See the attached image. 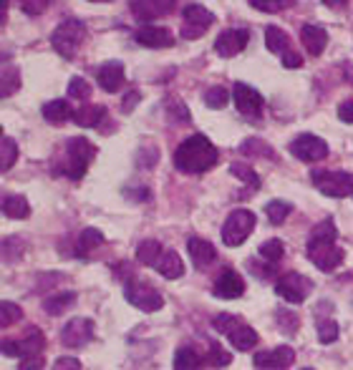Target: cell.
Here are the masks:
<instances>
[{
  "label": "cell",
  "mask_w": 353,
  "mask_h": 370,
  "mask_svg": "<svg viewBox=\"0 0 353 370\" xmlns=\"http://www.w3.org/2000/svg\"><path fill=\"white\" fill-rule=\"evenodd\" d=\"M338 242V229H335L333 219L318 222L316 227L308 234V245H306V257L316 264L318 269L323 272H333L335 267L343 264V257L346 252L335 245Z\"/></svg>",
  "instance_id": "cell-1"
},
{
  "label": "cell",
  "mask_w": 353,
  "mask_h": 370,
  "mask_svg": "<svg viewBox=\"0 0 353 370\" xmlns=\"http://www.w3.org/2000/svg\"><path fill=\"white\" fill-rule=\"evenodd\" d=\"M217 159H220V154H217L215 143L207 136H202V134H192L174 151V167L185 174L210 172L217 164Z\"/></svg>",
  "instance_id": "cell-2"
},
{
  "label": "cell",
  "mask_w": 353,
  "mask_h": 370,
  "mask_svg": "<svg viewBox=\"0 0 353 370\" xmlns=\"http://www.w3.org/2000/svg\"><path fill=\"white\" fill-rule=\"evenodd\" d=\"M94 156H96V146L89 139L84 136L68 139L66 146H63V159H61V164L56 167V174H63L68 179L78 181L86 174L89 164L94 162Z\"/></svg>",
  "instance_id": "cell-3"
},
{
  "label": "cell",
  "mask_w": 353,
  "mask_h": 370,
  "mask_svg": "<svg viewBox=\"0 0 353 370\" xmlns=\"http://www.w3.org/2000/svg\"><path fill=\"white\" fill-rule=\"evenodd\" d=\"M86 36H89V28H86L84 20L66 18V20H61V23L56 25L54 33H51V46H54V51L61 58L73 60L78 53V48H81V43L86 41Z\"/></svg>",
  "instance_id": "cell-4"
},
{
  "label": "cell",
  "mask_w": 353,
  "mask_h": 370,
  "mask_svg": "<svg viewBox=\"0 0 353 370\" xmlns=\"http://www.w3.org/2000/svg\"><path fill=\"white\" fill-rule=\"evenodd\" d=\"M212 325H215L217 333L228 335V340L233 343V347H237V350H252V347L258 345V333H255L250 325L242 323L240 317L230 315V312L217 315L215 320H212Z\"/></svg>",
  "instance_id": "cell-5"
},
{
  "label": "cell",
  "mask_w": 353,
  "mask_h": 370,
  "mask_svg": "<svg viewBox=\"0 0 353 370\" xmlns=\"http://www.w3.org/2000/svg\"><path fill=\"white\" fill-rule=\"evenodd\" d=\"M255 224H258V219L250 209H235L222 224V242L228 247H240L252 234Z\"/></svg>",
  "instance_id": "cell-6"
},
{
  "label": "cell",
  "mask_w": 353,
  "mask_h": 370,
  "mask_svg": "<svg viewBox=\"0 0 353 370\" xmlns=\"http://www.w3.org/2000/svg\"><path fill=\"white\" fill-rule=\"evenodd\" d=\"M313 184L321 194L326 197H333V199H343V197H351L353 194V174L348 172H326V169H318L313 172Z\"/></svg>",
  "instance_id": "cell-7"
},
{
  "label": "cell",
  "mask_w": 353,
  "mask_h": 370,
  "mask_svg": "<svg viewBox=\"0 0 353 370\" xmlns=\"http://www.w3.org/2000/svg\"><path fill=\"white\" fill-rule=\"evenodd\" d=\"M124 298L126 302H132L134 307H139V310L144 312H156L164 307V298L159 293H156L151 285H144V282H126L124 285Z\"/></svg>",
  "instance_id": "cell-8"
},
{
  "label": "cell",
  "mask_w": 353,
  "mask_h": 370,
  "mask_svg": "<svg viewBox=\"0 0 353 370\" xmlns=\"http://www.w3.org/2000/svg\"><path fill=\"white\" fill-rule=\"evenodd\" d=\"M215 23V15L204 6H197V3H190L185 8V20H182V38L187 41H197L207 33V28Z\"/></svg>",
  "instance_id": "cell-9"
},
{
  "label": "cell",
  "mask_w": 353,
  "mask_h": 370,
  "mask_svg": "<svg viewBox=\"0 0 353 370\" xmlns=\"http://www.w3.org/2000/svg\"><path fill=\"white\" fill-rule=\"evenodd\" d=\"M311 290H313V282L308 280L306 275H300V272H287V275H283L280 280L275 282V293L290 305L306 302Z\"/></svg>",
  "instance_id": "cell-10"
},
{
  "label": "cell",
  "mask_w": 353,
  "mask_h": 370,
  "mask_svg": "<svg viewBox=\"0 0 353 370\" xmlns=\"http://www.w3.org/2000/svg\"><path fill=\"white\" fill-rule=\"evenodd\" d=\"M290 154L306 164L321 162V159L328 156V143L321 136H316V134H300V136H295L293 143H290Z\"/></svg>",
  "instance_id": "cell-11"
},
{
  "label": "cell",
  "mask_w": 353,
  "mask_h": 370,
  "mask_svg": "<svg viewBox=\"0 0 353 370\" xmlns=\"http://www.w3.org/2000/svg\"><path fill=\"white\" fill-rule=\"evenodd\" d=\"M233 101L240 114L247 116V119H260V116H263L265 98L252 89V86L242 84V81H237V84L233 86Z\"/></svg>",
  "instance_id": "cell-12"
},
{
  "label": "cell",
  "mask_w": 353,
  "mask_h": 370,
  "mask_svg": "<svg viewBox=\"0 0 353 370\" xmlns=\"http://www.w3.org/2000/svg\"><path fill=\"white\" fill-rule=\"evenodd\" d=\"M91 340H94V320H89V317H73L66 323V328L61 330V343L68 350L89 345Z\"/></svg>",
  "instance_id": "cell-13"
},
{
  "label": "cell",
  "mask_w": 353,
  "mask_h": 370,
  "mask_svg": "<svg viewBox=\"0 0 353 370\" xmlns=\"http://www.w3.org/2000/svg\"><path fill=\"white\" fill-rule=\"evenodd\" d=\"M293 363H295V350L290 345L255 352V360H252V365L258 370H287Z\"/></svg>",
  "instance_id": "cell-14"
},
{
  "label": "cell",
  "mask_w": 353,
  "mask_h": 370,
  "mask_svg": "<svg viewBox=\"0 0 353 370\" xmlns=\"http://www.w3.org/2000/svg\"><path fill=\"white\" fill-rule=\"evenodd\" d=\"M247 41H250V30H245V28H228V30H222L220 36H217L215 51L222 56V58H233V56H237V53H242V51H245Z\"/></svg>",
  "instance_id": "cell-15"
},
{
  "label": "cell",
  "mask_w": 353,
  "mask_h": 370,
  "mask_svg": "<svg viewBox=\"0 0 353 370\" xmlns=\"http://www.w3.org/2000/svg\"><path fill=\"white\" fill-rule=\"evenodd\" d=\"M177 0H132V15L142 23L164 18L169 13H174Z\"/></svg>",
  "instance_id": "cell-16"
},
{
  "label": "cell",
  "mask_w": 353,
  "mask_h": 370,
  "mask_svg": "<svg viewBox=\"0 0 353 370\" xmlns=\"http://www.w3.org/2000/svg\"><path fill=\"white\" fill-rule=\"evenodd\" d=\"M212 293L220 300H237L245 293V280L235 272V269H222V275L212 285Z\"/></svg>",
  "instance_id": "cell-17"
},
{
  "label": "cell",
  "mask_w": 353,
  "mask_h": 370,
  "mask_svg": "<svg viewBox=\"0 0 353 370\" xmlns=\"http://www.w3.org/2000/svg\"><path fill=\"white\" fill-rule=\"evenodd\" d=\"M96 84L101 86L106 94H116L124 86V63L121 60H106L99 71H96Z\"/></svg>",
  "instance_id": "cell-18"
},
{
  "label": "cell",
  "mask_w": 353,
  "mask_h": 370,
  "mask_svg": "<svg viewBox=\"0 0 353 370\" xmlns=\"http://www.w3.org/2000/svg\"><path fill=\"white\" fill-rule=\"evenodd\" d=\"M139 46L144 48H169L174 46V38L169 33V28H159V25H144L134 33Z\"/></svg>",
  "instance_id": "cell-19"
},
{
  "label": "cell",
  "mask_w": 353,
  "mask_h": 370,
  "mask_svg": "<svg viewBox=\"0 0 353 370\" xmlns=\"http://www.w3.org/2000/svg\"><path fill=\"white\" fill-rule=\"evenodd\" d=\"M187 252H190L192 262H194V267H207V264L215 262V247H212V242H207V239H199V237H190L187 239Z\"/></svg>",
  "instance_id": "cell-20"
},
{
  "label": "cell",
  "mask_w": 353,
  "mask_h": 370,
  "mask_svg": "<svg viewBox=\"0 0 353 370\" xmlns=\"http://www.w3.org/2000/svg\"><path fill=\"white\" fill-rule=\"evenodd\" d=\"M300 41L306 46L308 56H321L326 51V43H328V33H326L321 25H303L300 28Z\"/></svg>",
  "instance_id": "cell-21"
},
{
  "label": "cell",
  "mask_w": 353,
  "mask_h": 370,
  "mask_svg": "<svg viewBox=\"0 0 353 370\" xmlns=\"http://www.w3.org/2000/svg\"><path fill=\"white\" fill-rule=\"evenodd\" d=\"M41 111H43V119H46L48 124H54V126L66 124V121H71L73 114H76V111L71 108V103L63 101V98H54V101L43 103Z\"/></svg>",
  "instance_id": "cell-22"
},
{
  "label": "cell",
  "mask_w": 353,
  "mask_h": 370,
  "mask_svg": "<svg viewBox=\"0 0 353 370\" xmlns=\"http://www.w3.org/2000/svg\"><path fill=\"white\" fill-rule=\"evenodd\" d=\"M154 269L162 277H167V280H177V277L185 275V262H182V257L174 250H164L159 262L154 264Z\"/></svg>",
  "instance_id": "cell-23"
},
{
  "label": "cell",
  "mask_w": 353,
  "mask_h": 370,
  "mask_svg": "<svg viewBox=\"0 0 353 370\" xmlns=\"http://www.w3.org/2000/svg\"><path fill=\"white\" fill-rule=\"evenodd\" d=\"M104 119H106V108L99 103H86L73 114V124L81 129H96V126H101Z\"/></svg>",
  "instance_id": "cell-24"
},
{
  "label": "cell",
  "mask_w": 353,
  "mask_h": 370,
  "mask_svg": "<svg viewBox=\"0 0 353 370\" xmlns=\"http://www.w3.org/2000/svg\"><path fill=\"white\" fill-rule=\"evenodd\" d=\"M265 46H268L270 53H280V56L293 51L287 33L283 28H278V25H268V28H265Z\"/></svg>",
  "instance_id": "cell-25"
},
{
  "label": "cell",
  "mask_w": 353,
  "mask_h": 370,
  "mask_svg": "<svg viewBox=\"0 0 353 370\" xmlns=\"http://www.w3.org/2000/svg\"><path fill=\"white\" fill-rule=\"evenodd\" d=\"M0 209H3V215L11 217V219H25V217L30 215L28 199L20 197V194H3Z\"/></svg>",
  "instance_id": "cell-26"
},
{
  "label": "cell",
  "mask_w": 353,
  "mask_h": 370,
  "mask_svg": "<svg viewBox=\"0 0 353 370\" xmlns=\"http://www.w3.org/2000/svg\"><path fill=\"white\" fill-rule=\"evenodd\" d=\"M73 302H76V293H71V290H66V293H54L43 300V310H46L48 315H61V312H66Z\"/></svg>",
  "instance_id": "cell-27"
},
{
  "label": "cell",
  "mask_w": 353,
  "mask_h": 370,
  "mask_svg": "<svg viewBox=\"0 0 353 370\" xmlns=\"http://www.w3.org/2000/svg\"><path fill=\"white\" fill-rule=\"evenodd\" d=\"M202 363V355L190 345H182L177 350V355H174V370H199Z\"/></svg>",
  "instance_id": "cell-28"
},
{
  "label": "cell",
  "mask_w": 353,
  "mask_h": 370,
  "mask_svg": "<svg viewBox=\"0 0 353 370\" xmlns=\"http://www.w3.org/2000/svg\"><path fill=\"white\" fill-rule=\"evenodd\" d=\"M164 247L156 242V239H144L142 245L137 247V260L147 267H154L159 262V257H162Z\"/></svg>",
  "instance_id": "cell-29"
},
{
  "label": "cell",
  "mask_w": 353,
  "mask_h": 370,
  "mask_svg": "<svg viewBox=\"0 0 353 370\" xmlns=\"http://www.w3.org/2000/svg\"><path fill=\"white\" fill-rule=\"evenodd\" d=\"M20 343V355H33V352H41L46 347V335L41 333L38 328H30L25 333V340H18Z\"/></svg>",
  "instance_id": "cell-30"
},
{
  "label": "cell",
  "mask_w": 353,
  "mask_h": 370,
  "mask_svg": "<svg viewBox=\"0 0 353 370\" xmlns=\"http://www.w3.org/2000/svg\"><path fill=\"white\" fill-rule=\"evenodd\" d=\"M20 89V71L18 66H3V84H0V96L8 98Z\"/></svg>",
  "instance_id": "cell-31"
},
{
  "label": "cell",
  "mask_w": 353,
  "mask_h": 370,
  "mask_svg": "<svg viewBox=\"0 0 353 370\" xmlns=\"http://www.w3.org/2000/svg\"><path fill=\"white\" fill-rule=\"evenodd\" d=\"M101 245H104V234L99 232V229H94V227H86L84 232L78 234V242H76V247H78V252H81V255H86V252L96 250V247H101Z\"/></svg>",
  "instance_id": "cell-32"
},
{
  "label": "cell",
  "mask_w": 353,
  "mask_h": 370,
  "mask_svg": "<svg viewBox=\"0 0 353 370\" xmlns=\"http://www.w3.org/2000/svg\"><path fill=\"white\" fill-rule=\"evenodd\" d=\"M293 212V204L283 202V199H273V202L265 204V215L273 224H283L287 219V215Z\"/></svg>",
  "instance_id": "cell-33"
},
{
  "label": "cell",
  "mask_w": 353,
  "mask_h": 370,
  "mask_svg": "<svg viewBox=\"0 0 353 370\" xmlns=\"http://www.w3.org/2000/svg\"><path fill=\"white\" fill-rule=\"evenodd\" d=\"M16 159H18V146L11 136H3V141H0V172L6 174L16 164Z\"/></svg>",
  "instance_id": "cell-34"
},
{
  "label": "cell",
  "mask_w": 353,
  "mask_h": 370,
  "mask_svg": "<svg viewBox=\"0 0 353 370\" xmlns=\"http://www.w3.org/2000/svg\"><path fill=\"white\" fill-rule=\"evenodd\" d=\"M20 317H23V310H20V305L3 300V305H0V328H3V330L11 328V325L18 323Z\"/></svg>",
  "instance_id": "cell-35"
},
{
  "label": "cell",
  "mask_w": 353,
  "mask_h": 370,
  "mask_svg": "<svg viewBox=\"0 0 353 370\" xmlns=\"http://www.w3.org/2000/svg\"><path fill=\"white\" fill-rule=\"evenodd\" d=\"M25 252V242L20 237H6L3 239V260L6 262H18Z\"/></svg>",
  "instance_id": "cell-36"
},
{
  "label": "cell",
  "mask_w": 353,
  "mask_h": 370,
  "mask_svg": "<svg viewBox=\"0 0 353 370\" xmlns=\"http://www.w3.org/2000/svg\"><path fill=\"white\" fill-rule=\"evenodd\" d=\"M260 257H263L265 262H280L283 255H285V245H283L280 239H268L260 245Z\"/></svg>",
  "instance_id": "cell-37"
},
{
  "label": "cell",
  "mask_w": 353,
  "mask_h": 370,
  "mask_svg": "<svg viewBox=\"0 0 353 370\" xmlns=\"http://www.w3.org/2000/svg\"><path fill=\"white\" fill-rule=\"evenodd\" d=\"M204 103H207V108H225L230 101V94L228 89H222V86H212V89L204 91Z\"/></svg>",
  "instance_id": "cell-38"
},
{
  "label": "cell",
  "mask_w": 353,
  "mask_h": 370,
  "mask_svg": "<svg viewBox=\"0 0 353 370\" xmlns=\"http://www.w3.org/2000/svg\"><path fill=\"white\" fill-rule=\"evenodd\" d=\"M207 363L215 365V368H228L233 363V355H230L220 343H210V352H207Z\"/></svg>",
  "instance_id": "cell-39"
},
{
  "label": "cell",
  "mask_w": 353,
  "mask_h": 370,
  "mask_svg": "<svg viewBox=\"0 0 353 370\" xmlns=\"http://www.w3.org/2000/svg\"><path fill=\"white\" fill-rule=\"evenodd\" d=\"M68 98H76V101H86L91 98V84L86 78L81 76H73L71 84H68Z\"/></svg>",
  "instance_id": "cell-40"
},
{
  "label": "cell",
  "mask_w": 353,
  "mask_h": 370,
  "mask_svg": "<svg viewBox=\"0 0 353 370\" xmlns=\"http://www.w3.org/2000/svg\"><path fill=\"white\" fill-rule=\"evenodd\" d=\"M318 340L323 345H330V343L338 340V323L335 320H321L318 323Z\"/></svg>",
  "instance_id": "cell-41"
},
{
  "label": "cell",
  "mask_w": 353,
  "mask_h": 370,
  "mask_svg": "<svg viewBox=\"0 0 353 370\" xmlns=\"http://www.w3.org/2000/svg\"><path fill=\"white\" fill-rule=\"evenodd\" d=\"M295 0H250V6L255 11H263V13H280L285 8L293 6Z\"/></svg>",
  "instance_id": "cell-42"
},
{
  "label": "cell",
  "mask_w": 353,
  "mask_h": 370,
  "mask_svg": "<svg viewBox=\"0 0 353 370\" xmlns=\"http://www.w3.org/2000/svg\"><path fill=\"white\" fill-rule=\"evenodd\" d=\"M230 172H233V177H237L240 181H245V184H250L252 189H258L260 186V179H258V174L252 172L247 164H233L230 167Z\"/></svg>",
  "instance_id": "cell-43"
},
{
  "label": "cell",
  "mask_w": 353,
  "mask_h": 370,
  "mask_svg": "<svg viewBox=\"0 0 353 370\" xmlns=\"http://www.w3.org/2000/svg\"><path fill=\"white\" fill-rule=\"evenodd\" d=\"M240 151H242V154H260V156H270V159H275L273 149H270L268 143L260 141V139H247V141L240 146Z\"/></svg>",
  "instance_id": "cell-44"
},
{
  "label": "cell",
  "mask_w": 353,
  "mask_h": 370,
  "mask_svg": "<svg viewBox=\"0 0 353 370\" xmlns=\"http://www.w3.org/2000/svg\"><path fill=\"white\" fill-rule=\"evenodd\" d=\"M54 0H20V8H23L25 15H41L51 8Z\"/></svg>",
  "instance_id": "cell-45"
},
{
  "label": "cell",
  "mask_w": 353,
  "mask_h": 370,
  "mask_svg": "<svg viewBox=\"0 0 353 370\" xmlns=\"http://www.w3.org/2000/svg\"><path fill=\"white\" fill-rule=\"evenodd\" d=\"M46 368V360H43L41 352H33V355H23L18 370H43Z\"/></svg>",
  "instance_id": "cell-46"
},
{
  "label": "cell",
  "mask_w": 353,
  "mask_h": 370,
  "mask_svg": "<svg viewBox=\"0 0 353 370\" xmlns=\"http://www.w3.org/2000/svg\"><path fill=\"white\" fill-rule=\"evenodd\" d=\"M54 370H84V368H81V363H78L76 358H71V355H63V358H58L54 363Z\"/></svg>",
  "instance_id": "cell-47"
},
{
  "label": "cell",
  "mask_w": 353,
  "mask_h": 370,
  "mask_svg": "<svg viewBox=\"0 0 353 370\" xmlns=\"http://www.w3.org/2000/svg\"><path fill=\"white\" fill-rule=\"evenodd\" d=\"M0 350L6 358H18L20 355V343L18 340H3L0 343Z\"/></svg>",
  "instance_id": "cell-48"
},
{
  "label": "cell",
  "mask_w": 353,
  "mask_h": 370,
  "mask_svg": "<svg viewBox=\"0 0 353 370\" xmlns=\"http://www.w3.org/2000/svg\"><path fill=\"white\" fill-rule=\"evenodd\" d=\"M338 119L346 121V124H353V101H343L338 106Z\"/></svg>",
  "instance_id": "cell-49"
},
{
  "label": "cell",
  "mask_w": 353,
  "mask_h": 370,
  "mask_svg": "<svg viewBox=\"0 0 353 370\" xmlns=\"http://www.w3.org/2000/svg\"><path fill=\"white\" fill-rule=\"evenodd\" d=\"M283 66H285V68H300V66H303V58H300L295 51H290V53L283 56Z\"/></svg>",
  "instance_id": "cell-50"
},
{
  "label": "cell",
  "mask_w": 353,
  "mask_h": 370,
  "mask_svg": "<svg viewBox=\"0 0 353 370\" xmlns=\"http://www.w3.org/2000/svg\"><path fill=\"white\" fill-rule=\"evenodd\" d=\"M137 103H139V91H129V94L124 96V101H121V108H124L126 114H129V111H132Z\"/></svg>",
  "instance_id": "cell-51"
},
{
  "label": "cell",
  "mask_w": 353,
  "mask_h": 370,
  "mask_svg": "<svg viewBox=\"0 0 353 370\" xmlns=\"http://www.w3.org/2000/svg\"><path fill=\"white\" fill-rule=\"evenodd\" d=\"M6 13H8V0H0V23L6 25Z\"/></svg>",
  "instance_id": "cell-52"
},
{
  "label": "cell",
  "mask_w": 353,
  "mask_h": 370,
  "mask_svg": "<svg viewBox=\"0 0 353 370\" xmlns=\"http://www.w3.org/2000/svg\"><path fill=\"white\" fill-rule=\"evenodd\" d=\"M278 320H280V325H283V328H285V325H287V320H285V317H278ZM290 325H293V330L298 328V317H295V315H290Z\"/></svg>",
  "instance_id": "cell-53"
},
{
  "label": "cell",
  "mask_w": 353,
  "mask_h": 370,
  "mask_svg": "<svg viewBox=\"0 0 353 370\" xmlns=\"http://www.w3.org/2000/svg\"><path fill=\"white\" fill-rule=\"evenodd\" d=\"M326 6H330V8H341V6H346L348 0H323Z\"/></svg>",
  "instance_id": "cell-54"
},
{
  "label": "cell",
  "mask_w": 353,
  "mask_h": 370,
  "mask_svg": "<svg viewBox=\"0 0 353 370\" xmlns=\"http://www.w3.org/2000/svg\"><path fill=\"white\" fill-rule=\"evenodd\" d=\"M91 3H109V0H91Z\"/></svg>",
  "instance_id": "cell-55"
},
{
  "label": "cell",
  "mask_w": 353,
  "mask_h": 370,
  "mask_svg": "<svg viewBox=\"0 0 353 370\" xmlns=\"http://www.w3.org/2000/svg\"><path fill=\"white\" fill-rule=\"evenodd\" d=\"M303 370H313V368H303Z\"/></svg>",
  "instance_id": "cell-56"
}]
</instances>
